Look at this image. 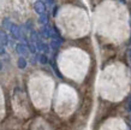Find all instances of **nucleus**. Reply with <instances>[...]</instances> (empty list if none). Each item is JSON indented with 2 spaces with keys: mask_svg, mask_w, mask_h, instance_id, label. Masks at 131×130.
<instances>
[{
  "mask_svg": "<svg viewBox=\"0 0 131 130\" xmlns=\"http://www.w3.org/2000/svg\"><path fill=\"white\" fill-rule=\"evenodd\" d=\"M16 52L20 57H28L29 55V47L28 45H25V43H17L16 46Z\"/></svg>",
  "mask_w": 131,
  "mask_h": 130,
  "instance_id": "nucleus-1",
  "label": "nucleus"
},
{
  "mask_svg": "<svg viewBox=\"0 0 131 130\" xmlns=\"http://www.w3.org/2000/svg\"><path fill=\"white\" fill-rule=\"evenodd\" d=\"M10 32H11V35H12L13 39H16V40L24 39V36L22 35V33H20L19 27H18L17 24H11V27H10Z\"/></svg>",
  "mask_w": 131,
  "mask_h": 130,
  "instance_id": "nucleus-2",
  "label": "nucleus"
},
{
  "mask_svg": "<svg viewBox=\"0 0 131 130\" xmlns=\"http://www.w3.org/2000/svg\"><path fill=\"white\" fill-rule=\"evenodd\" d=\"M34 10H35V12H37L39 15L45 13V12H46V4H45V1H42V0L35 1V4H34Z\"/></svg>",
  "mask_w": 131,
  "mask_h": 130,
  "instance_id": "nucleus-3",
  "label": "nucleus"
},
{
  "mask_svg": "<svg viewBox=\"0 0 131 130\" xmlns=\"http://www.w3.org/2000/svg\"><path fill=\"white\" fill-rule=\"evenodd\" d=\"M61 42H63V40H58V39H52L51 41V48L52 49H54V51H58L60 47V45H61Z\"/></svg>",
  "mask_w": 131,
  "mask_h": 130,
  "instance_id": "nucleus-4",
  "label": "nucleus"
},
{
  "mask_svg": "<svg viewBox=\"0 0 131 130\" xmlns=\"http://www.w3.org/2000/svg\"><path fill=\"white\" fill-rule=\"evenodd\" d=\"M7 43H8V37H7V35H6V33L0 32V45L6 46Z\"/></svg>",
  "mask_w": 131,
  "mask_h": 130,
  "instance_id": "nucleus-5",
  "label": "nucleus"
},
{
  "mask_svg": "<svg viewBox=\"0 0 131 130\" xmlns=\"http://www.w3.org/2000/svg\"><path fill=\"white\" fill-rule=\"evenodd\" d=\"M17 65H18L19 69H25L27 67V60H25V58L24 57H19L18 60H17Z\"/></svg>",
  "mask_w": 131,
  "mask_h": 130,
  "instance_id": "nucleus-6",
  "label": "nucleus"
},
{
  "mask_svg": "<svg viewBox=\"0 0 131 130\" xmlns=\"http://www.w3.org/2000/svg\"><path fill=\"white\" fill-rule=\"evenodd\" d=\"M37 59H39V63L42 64V65H46L48 63V58L45 53H41V54L37 55Z\"/></svg>",
  "mask_w": 131,
  "mask_h": 130,
  "instance_id": "nucleus-7",
  "label": "nucleus"
},
{
  "mask_svg": "<svg viewBox=\"0 0 131 130\" xmlns=\"http://www.w3.org/2000/svg\"><path fill=\"white\" fill-rule=\"evenodd\" d=\"M47 21H48V17L46 13L40 15V17H39V23L42 24V25H46V24H47Z\"/></svg>",
  "mask_w": 131,
  "mask_h": 130,
  "instance_id": "nucleus-8",
  "label": "nucleus"
},
{
  "mask_svg": "<svg viewBox=\"0 0 131 130\" xmlns=\"http://www.w3.org/2000/svg\"><path fill=\"white\" fill-rule=\"evenodd\" d=\"M126 110L131 112V99H129V101L126 103Z\"/></svg>",
  "mask_w": 131,
  "mask_h": 130,
  "instance_id": "nucleus-9",
  "label": "nucleus"
},
{
  "mask_svg": "<svg viewBox=\"0 0 131 130\" xmlns=\"http://www.w3.org/2000/svg\"><path fill=\"white\" fill-rule=\"evenodd\" d=\"M5 54V48L3 45H0V55H4Z\"/></svg>",
  "mask_w": 131,
  "mask_h": 130,
  "instance_id": "nucleus-10",
  "label": "nucleus"
},
{
  "mask_svg": "<svg viewBox=\"0 0 131 130\" xmlns=\"http://www.w3.org/2000/svg\"><path fill=\"white\" fill-rule=\"evenodd\" d=\"M45 3H47V5L52 6V5L54 4V0H45Z\"/></svg>",
  "mask_w": 131,
  "mask_h": 130,
  "instance_id": "nucleus-11",
  "label": "nucleus"
},
{
  "mask_svg": "<svg viewBox=\"0 0 131 130\" xmlns=\"http://www.w3.org/2000/svg\"><path fill=\"white\" fill-rule=\"evenodd\" d=\"M57 11H58V7H54V11H53V16H57Z\"/></svg>",
  "mask_w": 131,
  "mask_h": 130,
  "instance_id": "nucleus-12",
  "label": "nucleus"
},
{
  "mask_svg": "<svg viewBox=\"0 0 131 130\" xmlns=\"http://www.w3.org/2000/svg\"><path fill=\"white\" fill-rule=\"evenodd\" d=\"M1 69H3V63L0 62V70H1Z\"/></svg>",
  "mask_w": 131,
  "mask_h": 130,
  "instance_id": "nucleus-13",
  "label": "nucleus"
},
{
  "mask_svg": "<svg viewBox=\"0 0 131 130\" xmlns=\"http://www.w3.org/2000/svg\"><path fill=\"white\" fill-rule=\"evenodd\" d=\"M129 55H130V59H131V49L129 51Z\"/></svg>",
  "mask_w": 131,
  "mask_h": 130,
  "instance_id": "nucleus-14",
  "label": "nucleus"
},
{
  "mask_svg": "<svg viewBox=\"0 0 131 130\" xmlns=\"http://www.w3.org/2000/svg\"><path fill=\"white\" fill-rule=\"evenodd\" d=\"M120 1H122V3H125V0H120Z\"/></svg>",
  "mask_w": 131,
  "mask_h": 130,
  "instance_id": "nucleus-15",
  "label": "nucleus"
},
{
  "mask_svg": "<svg viewBox=\"0 0 131 130\" xmlns=\"http://www.w3.org/2000/svg\"><path fill=\"white\" fill-rule=\"evenodd\" d=\"M130 42H131V39H130Z\"/></svg>",
  "mask_w": 131,
  "mask_h": 130,
  "instance_id": "nucleus-16",
  "label": "nucleus"
}]
</instances>
